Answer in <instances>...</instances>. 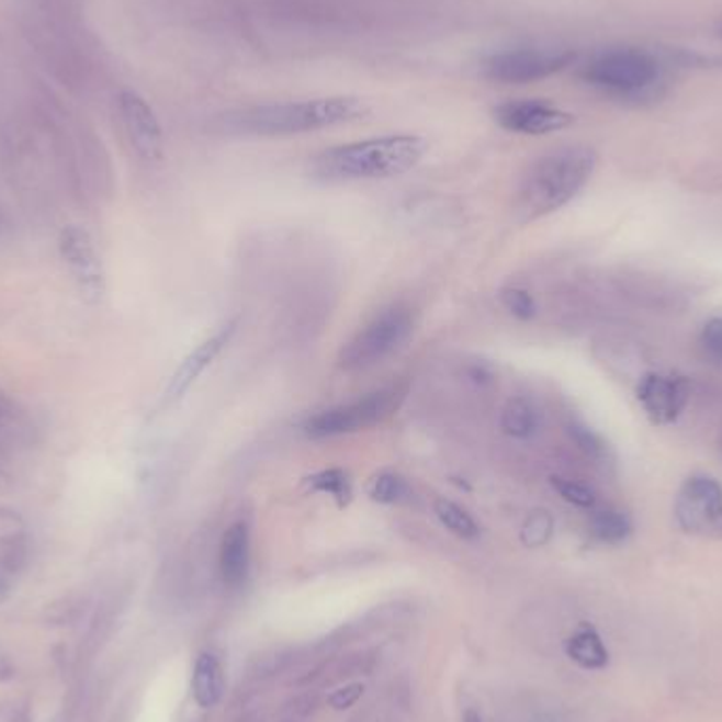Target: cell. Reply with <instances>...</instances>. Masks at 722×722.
Here are the masks:
<instances>
[{
	"label": "cell",
	"instance_id": "cell-31",
	"mask_svg": "<svg viewBox=\"0 0 722 722\" xmlns=\"http://www.w3.org/2000/svg\"><path fill=\"white\" fill-rule=\"evenodd\" d=\"M4 594V585H2V582H0V596Z\"/></svg>",
	"mask_w": 722,
	"mask_h": 722
},
{
	"label": "cell",
	"instance_id": "cell-10",
	"mask_svg": "<svg viewBox=\"0 0 722 722\" xmlns=\"http://www.w3.org/2000/svg\"><path fill=\"white\" fill-rule=\"evenodd\" d=\"M689 383L682 376L664 372L644 374L636 387L642 413L657 427L676 422L689 404Z\"/></svg>",
	"mask_w": 722,
	"mask_h": 722
},
{
	"label": "cell",
	"instance_id": "cell-22",
	"mask_svg": "<svg viewBox=\"0 0 722 722\" xmlns=\"http://www.w3.org/2000/svg\"><path fill=\"white\" fill-rule=\"evenodd\" d=\"M550 482H552V488L566 503H571V505H575L579 509H596L598 497H596L594 488H589L584 482L560 477V475H554Z\"/></svg>",
	"mask_w": 722,
	"mask_h": 722
},
{
	"label": "cell",
	"instance_id": "cell-27",
	"mask_svg": "<svg viewBox=\"0 0 722 722\" xmlns=\"http://www.w3.org/2000/svg\"><path fill=\"white\" fill-rule=\"evenodd\" d=\"M374 664V657L370 653H353L347 655L338 666H336V676L334 678H351L363 672H370Z\"/></svg>",
	"mask_w": 722,
	"mask_h": 722
},
{
	"label": "cell",
	"instance_id": "cell-19",
	"mask_svg": "<svg viewBox=\"0 0 722 722\" xmlns=\"http://www.w3.org/2000/svg\"><path fill=\"white\" fill-rule=\"evenodd\" d=\"M433 511L438 516V520L444 524L452 534L461 537V539H475L480 537V527L473 520L472 514L467 509H463L461 505H456L454 500L438 499L433 505Z\"/></svg>",
	"mask_w": 722,
	"mask_h": 722
},
{
	"label": "cell",
	"instance_id": "cell-20",
	"mask_svg": "<svg viewBox=\"0 0 722 722\" xmlns=\"http://www.w3.org/2000/svg\"><path fill=\"white\" fill-rule=\"evenodd\" d=\"M308 490L330 495L340 507H345L351 500V480L342 470H324L313 473L305 480Z\"/></svg>",
	"mask_w": 722,
	"mask_h": 722
},
{
	"label": "cell",
	"instance_id": "cell-5",
	"mask_svg": "<svg viewBox=\"0 0 722 722\" xmlns=\"http://www.w3.org/2000/svg\"><path fill=\"white\" fill-rule=\"evenodd\" d=\"M415 319L410 308L395 305L381 311L356 334L338 356L342 370H365L393 356L410 338Z\"/></svg>",
	"mask_w": 722,
	"mask_h": 722
},
{
	"label": "cell",
	"instance_id": "cell-9",
	"mask_svg": "<svg viewBox=\"0 0 722 722\" xmlns=\"http://www.w3.org/2000/svg\"><path fill=\"white\" fill-rule=\"evenodd\" d=\"M59 253L68 264L84 301L89 305L100 303L104 296V273L89 233L81 226H66L59 233Z\"/></svg>",
	"mask_w": 722,
	"mask_h": 722
},
{
	"label": "cell",
	"instance_id": "cell-21",
	"mask_svg": "<svg viewBox=\"0 0 722 722\" xmlns=\"http://www.w3.org/2000/svg\"><path fill=\"white\" fill-rule=\"evenodd\" d=\"M368 495L370 499L374 503H381V505H395L399 500L404 499L408 495V484L402 475L397 473H379L370 486H368Z\"/></svg>",
	"mask_w": 722,
	"mask_h": 722
},
{
	"label": "cell",
	"instance_id": "cell-3",
	"mask_svg": "<svg viewBox=\"0 0 722 722\" xmlns=\"http://www.w3.org/2000/svg\"><path fill=\"white\" fill-rule=\"evenodd\" d=\"M427 148V139L410 134L360 139L324 150L315 157L313 171L332 182L385 180L415 169Z\"/></svg>",
	"mask_w": 722,
	"mask_h": 722
},
{
	"label": "cell",
	"instance_id": "cell-24",
	"mask_svg": "<svg viewBox=\"0 0 722 722\" xmlns=\"http://www.w3.org/2000/svg\"><path fill=\"white\" fill-rule=\"evenodd\" d=\"M568 436L577 444V448L584 452L585 456L596 459V461L605 456L607 445L591 427H587L584 422H573V425H568Z\"/></svg>",
	"mask_w": 722,
	"mask_h": 722
},
{
	"label": "cell",
	"instance_id": "cell-16",
	"mask_svg": "<svg viewBox=\"0 0 722 722\" xmlns=\"http://www.w3.org/2000/svg\"><path fill=\"white\" fill-rule=\"evenodd\" d=\"M191 689L196 706L203 710L216 708L224 695V672L221 662L212 653H201L193 667Z\"/></svg>",
	"mask_w": 722,
	"mask_h": 722
},
{
	"label": "cell",
	"instance_id": "cell-14",
	"mask_svg": "<svg viewBox=\"0 0 722 722\" xmlns=\"http://www.w3.org/2000/svg\"><path fill=\"white\" fill-rule=\"evenodd\" d=\"M251 534L248 522L237 520L224 532L218 568L226 587H241L250 575Z\"/></svg>",
	"mask_w": 722,
	"mask_h": 722
},
{
	"label": "cell",
	"instance_id": "cell-15",
	"mask_svg": "<svg viewBox=\"0 0 722 722\" xmlns=\"http://www.w3.org/2000/svg\"><path fill=\"white\" fill-rule=\"evenodd\" d=\"M564 651H566V657L573 664H577L582 669H589V672L605 669L611 662V655H609V648H607L605 640L598 634V630L589 623H582L566 639Z\"/></svg>",
	"mask_w": 722,
	"mask_h": 722
},
{
	"label": "cell",
	"instance_id": "cell-26",
	"mask_svg": "<svg viewBox=\"0 0 722 722\" xmlns=\"http://www.w3.org/2000/svg\"><path fill=\"white\" fill-rule=\"evenodd\" d=\"M699 345L710 360L722 363V317H712L706 321L699 334Z\"/></svg>",
	"mask_w": 722,
	"mask_h": 722
},
{
	"label": "cell",
	"instance_id": "cell-1",
	"mask_svg": "<svg viewBox=\"0 0 722 722\" xmlns=\"http://www.w3.org/2000/svg\"><path fill=\"white\" fill-rule=\"evenodd\" d=\"M598 163L589 146L571 144L539 157L520 180L516 214L522 223L545 218L568 205L587 187Z\"/></svg>",
	"mask_w": 722,
	"mask_h": 722
},
{
	"label": "cell",
	"instance_id": "cell-29",
	"mask_svg": "<svg viewBox=\"0 0 722 722\" xmlns=\"http://www.w3.org/2000/svg\"><path fill=\"white\" fill-rule=\"evenodd\" d=\"M0 722H18L13 710H0Z\"/></svg>",
	"mask_w": 722,
	"mask_h": 722
},
{
	"label": "cell",
	"instance_id": "cell-17",
	"mask_svg": "<svg viewBox=\"0 0 722 722\" xmlns=\"http://www.w3.org/2000/svg\"><path fill=\"white\" fill-rule=\"evenodd\" d=\"M632 518L621 509H594L589 518V534L602 545H623L632 537Z\"/></svg>",
	"mask_w": 722,
	"mask_h": 722
},
{
	"label": "cell",
	"instance_id": "cell-12",
	"mask_svg": "<svg viewBox=\"0 0 722 722\" xmlns=\"http://www.w3.org/2000/svg\"><path fill=\"white\" fill-rule=\"evenodd\" d=\"M235 330H237V319L228 321L214 336H210L201 345H196L195 349L182 360V363L178 365V370L173 372V376H171V381L167 385V402H178V399L184 397V393L195 385L199 376L214 361L218 360V356L223 353L226 345L230 342V338L235 336Z\"/></svg>",
	"mask_w": 722,
	"mask_h": 722
},
{
	"label": "cell",
	"instance_id": "cell-30",
	"mask_svg": "<svg viewBox=\"0 0 722 722\" xmlns=\"http://www.w3.org/2000/svg\"><path fill=\"white\" fill-rule=\"evenodd\" d=\"M463 722H482V717L475 710H467L465 717H463Z\"/></svg>",
	"mask_w": 722,
	"mask_h": 722
},
{
	"label": "cell",
	"instance_id": "cell-6",
	"mask_svg": "<svg viewBox=\"0 0 722 722\" xmlns=\"http://www.w3.org/2000/svg\"><path fill=\"white\" fill-rule=\"evenodd\" d=\"M402 397L404 391L399 387H383L353 402L338 404L306 418L303 427L305 436L311 440H326V438H338V436H349L370 429L391 417L397 410Z\"/></svg>",
	"mask_w": 722,
	"mask_h": 722
},
{
	"label": "cell",
	"instance_id": "cell-7",
	"mask_svg": "<svg viewBox=\"0 0 722 722\" xmlns=\"http://www.w3.org/2000/svg\"><path fill=\"white\" fill-rule=\"evenodd\" d=\"M575 57L571 49L562 47L509 49L488 57L484 61V75L503 84L537 83L566 70Z\"/></svg>",
	"mask_w": 722,
	"mask_h": 722
},
{
	"label": "cell",
	"instance_id": "cell-4",
	"mask_svg": "<svg viewBox=\"0 0 722 722\" xmlns=\"http://www.w3.org/2000/svg\"><path fill=\"white\" fill-rule=\"evenodd\" d=\"M585 83L617 100H646L662 81L657 57L636 47H614L591 57L582 70Z\"/></svg>",
	"mask_w": 722,
	"mask_h": 722
},
{
	"label": "cell",
	"instance_id": "cell-2",
	"mask_svg": "<svg viewBox=\"0 0 722 722\" xmlns=\"http://www.w3.org/2000/svg\"><path fill=\"white\" fill-rule=\"evenodd\" d=\"M370 112L353 95L262 104L224 116V129L241 136H296L360 121Z\"/></svg>",
	"mask_w": 722,
	"mask_h": 722
},
{
	"label": "cell",
	"instance_id": "cell-11",
	"mask_svg": "<svg viewBox=\"0 0 722 722\" xmlns=\"http://www.w3.org/2000/svg\"><path fill=\"white\" fill-rule=\"evenodd\" d=\"M495 121L503 129L522 136H548L566 129L575 116L543 100H511L495 109Z\"/></svg>",
	"mask_w": 722,
	"mask_h": 722
},
{
	"label": "cell",
	"instance_id": "cell-25",
	"mask_svg": "<svg viewBox=\"0 0 722 722\" xmlns=\"http://www.w3.org/2000/svg\"><path fill=\"white\" fill-rule=\"evenodd\" d=\"M500 303L503 306L518 319L522 321H528L534 317L537 313V305H534V298L530 296V292L522 290V287H505L500 292Z\"/></svg>",
	"mask_w": 722,
	"mask_h": 722
},
{
	"label": "cell",
	"instance_id": "cell-13",
	"mask_svg": "<svg viewBox=\"0 0 722 722\" xmlns=\"http://www.w3.org/2000/svg\"><path fill=\"white\" fill-rule=\"evenodd\" d=\"M121 112L132 144L148 161H157L163 155V132L153 109L134 91L121 95Z\"/></svg>",
	"mask_w": 722,
	"mask_h": 722
},
{
	"label": "cell",
	"instance_id": "cell-8",
	"mask_svg": "<svg viewBox=\"0 0 722 722\" xmlns=\"http://www.w3.org/2000/svg\"><path fill=\"white\" fill-rule=\"evenodd\" d=\"M674 516L687 534L722 539V486L706 473H695L678 490Z\"/></svg>",
	"mask_w": 722,
	"mask_h": 722
},
{
	"label": "cell",
	"instance_id": "cell-28",
	"mask_svg": "<svg viewBox=\"0 0 722 722\" xmlns=\"http://www.w3.org/2000/svg\"><path fill=\"white\" fill-rule=\"evenodd\" d=\"M363 691H365V689H363V685H360V682H356V685H347V687L334 691L328 701H330V706H332L334 710H345V708H351L353 703H358V699L363 695Z\"/></svg>",
	"mask_w": 722,
	"mask_h": 722
},
{
	"label": "cell",
	"instance_id": "cell-23",
	"mask_svg": "<svg viewBox=\"0 0 722 722\" xmlns=\"http://www.w3.org/2000/svg\"><path fill=\"white\" fill-rule=\"evenodd\" d=\"M552 530H554V520L550 516V511H543V509H537L532 511L522 527V543L527 548H541L550 541L552 537Z\"/></svg>",
	"mask_w": 722,
	"mask_h": 722
},
{
	"label": "cell",
	"instance_id": "cell-18",
	"mask_svg": "<svg viewBox=\"0 0 722 722\" xmlns=\"http://www.w3.org/2000/svg\"><path fill=\"white\" fill-rule=\"evenodd\" d=\"M539 410L527 397H511L500 413V429L514 440H528L539 429Z\"/></svg>",
	"mask_w": 722,
	"mask_h": 722
}]
</instances>
